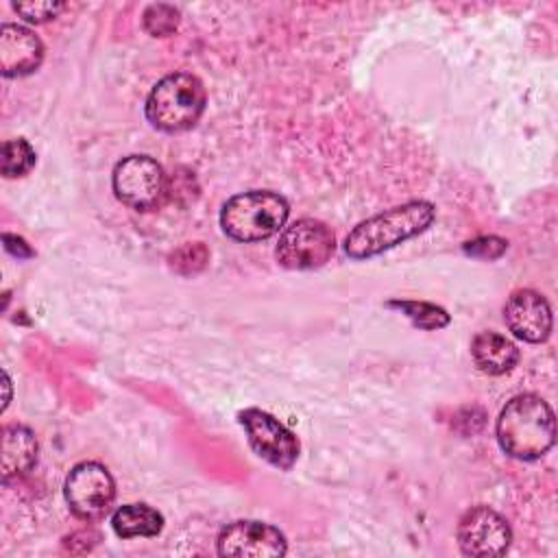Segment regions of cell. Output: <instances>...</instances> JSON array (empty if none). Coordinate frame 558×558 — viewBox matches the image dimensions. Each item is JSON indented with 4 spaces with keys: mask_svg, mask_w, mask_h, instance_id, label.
<instances>
[{
    "mask_svg": "<svg viewBox=\"0 0 558 558\" xmlns=\"http://www.w3.org/2000/svg\"><path fill=\"white\" fill-rule=\"evenodd\" d=\"M499 447L517 460H538L556 442V418L549 403L534 392L512 397L497 418Z\"/></svg>",
    "mask_w": 558,
    "mask_h": 558,
    "instance_id": "obj_1",
    "label": "cell"
},
{
    "mask_svg": "<svg viewBox=\"0 0 558 558\" xmlns=\"http://www.w3.org/2000/svg\"><path fill=\"white\" fill-rule=\"evenodd\" d=\"M436 209L429 201H408L357 222L344 238L351 259H368L423 233L434 222Z\"/></svg>",
    "mask_w": 558,
    "mask_h": 558,
    "instance_id": "obj_2",
    "label": "cell"
},
{
    "mask_svg": "<svg viewBox=\"0 0 558 558\" xmlns=\"http://www.w3.org/2000/svg\"><path fill=\"white\" fill-rule=\"evenodd\" d=\"M207 102V92L198 76L190 72H172L155 83L150 89L144 113L146 120L166 133H179L192 129Z\"/></svg>",
    "mask_w": 558,
    "mask_h": 558,
    "instance_id": "obj_3",
    "label": "cell"
},
{
    "mask_svg": "<svg viewBox=\"0 0 558 558\" xmlns=\"http://www.w3.org/2000/svg\"><path fill=\"white\" fill-rule=\"evenodd\" d=\"M290 214L288 201L270 190L240 192L220 209V227L235 242H262L283 229Z\"/></svg>",
    "mask_w": 558,
    "mask_h": 558,
    "instance_id": "obj_4",
    "label": "cell"
},
{
    "mask_svg": "<svg viewBox=\"0 0 558 558\" xmlns=\"http://www.w3.org/2000/svg\"><path fill=\"white\" fill-rule=\"evenodd\" d=\"M336 251L331 227L316 218H299L279 235L275 257L288 270H314L325 266Z\"/></svg>",
    "mask_w": 558,
    "mask_h": 558,
    "instance_id": "obj_5",
    "label": "cell"
},
{
    "mask_svg": "<svg viewBox=\"0 0 558 558\" xmlns=\"http://www.w3.org/2000/svg\"><path fill=\"white\" fill-rule=\"evenodd\" d=\"M111 185L116 198L137 211L159 207L168 194L166 172L148 155H129L120 159L113 168Z\"/></svg>",
    "mask_w": 558,
    "mask_h": 558,
    "instance_id": "obj_6",
    "label": "cell"
},
{
    "mask_svg": "<svg viewBox=\"0 0 558 558\" xmlns=\"http://www.w3.org/2000/svg\"><path fill=\"white\" fill-rule=\"evenodd\" d=\"M65 501L83 521L102 519L116 499V480L100 462L85 460L70 469L63 484Z\"/></svg>",
    "mask_w": 558,
    "mask_h": 558,
    "instance_id": "obj_7",
    "label": "cell"
},
{
    "mask_svg": "<svg viewBox=\"0 0 558 558\" xmlns=\"http://www.w3.org/2000/svg\"><path fill=\"white\" fill-rule=\"evenodd\" d=\"M246 432L248 447L279 471H290L299 458V438L272 414L259 408H246L238 414Z\"/></svg>",
    "mask_w": 558,
    "mask_h": 558,
    "instance_id": "obj_8",
    "label": "cell"
},
{
    "mask_svg": "<svg viewBox=\"0 0 558 558\" xmlns=\"http://www.w3.org/2000/svg\"><path fill=\"white\" fill-rule=\"evenodd\" d=\"M458 545L464 556H504L512 543L508 521L490 506H473L458 521Z\"/></svg>",
    "mask_w": 558,
    "mask_h": 558,
    "instance_id": "obj_9",
    "label": "cell"
},
{
    "mask_svg": "<svg viewBox=\"0 0 558 558\" xmlns=\"http://www.w3.org/2000/svg\"><path fill=\"white\" fill-rule=\"evenodd\" d=\"M216 549L220 556H240V558H277L288 551V541L279 527L240 519L225 525L216 538Z\"/></svg>",
    "mask_w": 558,
    "mask_h": 558,
    "instance_id": "obj_10",
    "label": "cell"
},
{
    "mask_svg": "<svg viewBox=\"0 0 558 558\" xmlns=\"http://www.w3.org/2000/svg\"><path fill=\"white\" fill-rule=\"evenodd\" d=\"M504 320L508 329L523 342H545L554 327V316L547 299L530 288L514 290L504 305Z\"/></svg>",
    "mask_w": 558,
    "mask_h": 558,
    "instance_id": "obj_11",
    "label": "cell"
},
{
    "mask_svg": "<svg viewBox=\"0 0 558 558\" xmlns=\"http://www.w3.org/2000/svg\"><path fill=\"white\" fill-rule=\"evenodd\" d=\"M44 61V44L35 31L4 22L0 26V72L2 76H26Z\"/></svg>",
    "mask_w": 558,
    "mask_h": 558,
    "instance_id": "obj_12",
    "label": "cell"
},
{
    "mask_svg": "<svg viewBox=\"0 0 558 558\" xmlns=\"http://www.w3.org/2000/svg\"><path fill=\"white\" fill-rule=\"evenodd\" d=\"M37 438L26 425H7L2 429V482L26 475L37 462Z\"/></svg>",
    "mask_w": 558,
    "mask_h": 558,
    "instance_id": "obj_13",
    "label": "cell"
},
{
    "mask_svg": "<svg viewBox=\"0 0 558 558\" xmlns=\"http://www.w3.org/2000/svg\"><path fill=\"white\" fill-rule=\"evenodd\" d=\"M475 366L486 375L510 373L519 362V349L497 331H480L471 342Z\"/></svg>",
    "mask_w": 558,
    "mask_h": 558,
    "instance_id": "obj_14",
    "label": "cell"
},
{
    "mask_svg": "<svg viewBox=\"0 0 558 558\" xmlns=\"http://www.w3.org/2000/svg\"><path fill=\"white\" fill-rule=\"evenodd\" d=\"M111 527L120 538L157 536L163 530V514L148 504H124L113 510Z\"/></svg>",
    "mask_w": 558,
    "mask_h": 558,
    "instance_id": "obj_15",
    "label": "cell"
},
{
    "mask_svg": "<svg viewBox=\"0 0 558 558\" xmlns=\"http://www.w3.org/2000/svg\"><path fill=\"white\" fill-rule=\"evenodd\" d=\"M388 307L401 310L412 320V325H416L418 329H427V331L442 329L451 320L447 310H442L440 305L427 303V301H399V299H392V301H388Z\"/></svg>",
    "mask_w": 558,
    "mask_h": 558,
    "instance_id": "obj_16",
    "label": "cell"
},
{
    "mask_svg": "<svg viewBox=\"0 0 558 558\" xmlns=\"http://www.w3.org/2000/svg\"><path fill=\"white\" fill-rule=\"evenodd\" d=\"M37 161L35 148L24 137H13L2 144V174L7 179L26 174Z\"/></svg>",
    "mask_w": 558,
    "mask_h": 558,
    "instance_id": "obj_17",
    "label": "cell"
},
{
    "mask_svg": "<svg viewBox=\"0 0 558 558\" xmlns=\"http://www.w3.org/2000/svg\"><path fill=\"white\" fill-rule=\"evenodd\" d=\"M142 24L146 28L148 35L153 37H166L172 35L174 28L179 26V9H174L172 4H150L146 7L144 15H142Z\"/></svg>",
    "mask_w": 558,
    "mask_h": 558,
    "instance_id": "obj_18",
    "label": "cell"
},
{
    "mask_svg": "<svg viewBox=\"0 0 558 558\" xmlns=\"http://www.w3.org/2000/svg\"><path fill=\"white\" fill-rule=\"evenodd\" d=\"M13 9L26 22L44 24V22L54 20L65 9V4L63 2H52V0H31V2H13Z\"/></svg>",
    "mask_w": 558,
    "mask_h": 558,
    "instance_id": "obj_19",
    "label": "cell"
},
{
    "mask_svg": "<svg viewBox=\"0 0 558 558\" xmlns=\"http://www.w3.org/2000/svg\"><path fill=\"white\" fill-rule=\"evenodd\" d=\"M506 248H508V240L499 235H482L462 244V251L466 255L480 257V259H497L506 253Z\"/></svg>",
    "mask_w": 558,
    "mask_h": 558,
    "instance_id": "obj_20",
    "label": "cell"
},
{
    "mask_svg": "<svg viewBox=\"0 0 558 558\" xmlns=\"http://www.w3.org/2000/svg\"><path fill=\"white\" fill-rule=\"evenodd\" d=\"M2 242H4L7 253L15 255L17 259H26V257H33V255H35V251H33V248L26 244V240H24V238H20V235L2 233Z\"/></svg>",
    "mask_w": 558,
    "mask_h": 558,
    "instance_id": "obj_21",
    "label": "cell"
}]
</instances>
